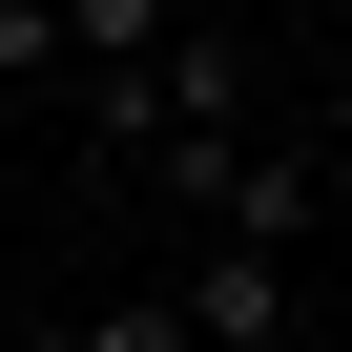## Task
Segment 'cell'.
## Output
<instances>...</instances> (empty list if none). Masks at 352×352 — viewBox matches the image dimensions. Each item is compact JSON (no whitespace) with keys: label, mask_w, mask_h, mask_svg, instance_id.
I'll return each instance as SVG.
<instances>
[{"label":"cell","mask_w":352,"mask_h":352,"mask_svg":"<svg viewBox=\"0 0 352 352\" xmlns=\"http://www.w3.org/2000/svg\"><path fill=\"white\" fill-rule=\"evenodd\" d=\"M0 83H63V21L42 0H0Z\"/></svg>","instance_id":"obj_4"},{"label":"cell","mask_w":352,"mask_h":352,"mask_svg":"<svg viewBox=\"0 0 352 352\" xmlns=\"http://www.w3.org/2000/svg\"><path fill=\"white\" fill-rule=\"evenodd\" d=\"M42 21H63V83H83V63H145L166 42V0H42Z\"/></svg>","instance_id":"obj_2"},{"label":"cell","mask_w":352,"mask_h":352,"mask_svg":"<svg viewBox=\"0 0 352 352\" xmlns=\"http://www.w3.org/2000/svg\"><path fill=\"white\" fill-rule=\"evenodd\" d=\"M166 311H187V352H290V249H228L208 228V270L166 290Z\"/></svg>","instance_id":"obj_1"},{"label":"cell","mask_w":352,"mask_h":352,"mask_svg":"<svg viewBox=\"0 0 352 352\" xmlns=\"http://www.w3.org/2000/svg\"><path fill=\"white\" fill-rule=\"evenodd\" d=\"M63 352H187V311H166V290H124V311H83Z\"/></svg>","instance_id":"obj_3"}]
</instances>
